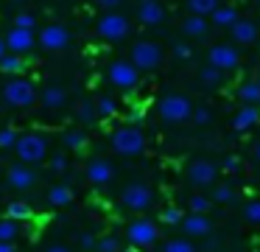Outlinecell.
<instances>
[{
  "label": "cell",
  "instance_id": "cell-36",
  "mask_svg": "<svg viewBox=\"0 0 260 252\" xmlns=\"http://www.w3.org/2000/svg\"><path fill=\"white\" fill-rule=\"evenodd\" d=\"M199 78H202L204 84H221L224 73H221V70H215L213 65H207V67H202V70H199Z\"/></svg>",
  "mask_w": 260,
  "mask_h": 252
},
{
  "label": "cell",
  "instance_id": "cell-48",
  "mask_svg": "<svg viewBox=\"0 0 260 252\" xmlns=\"http://www.w3.org/2000/svg\"><path fill=\"white\" fill-rule=\"evenodd\" d=\"M0 252H17V246L12 241H0Z\"/></svg>",
  "mask_w": 260,
  "mask_h": 252
},
{
  "label": "cell",
  "instance_id": "cell-29",
  "mask_svg": "<svg viewBox=\"0 0 260 252\" xmlns=\"http://www.w3.org/2000/svg\"><path fill=\"white\" fill-rule=\"evenodd\" d=\"M95 112H98V118H115L118 115V104H115L109 95H101V98L95 101Z\"/></svg>",
  "mask_w": 260,
  "mask_h": 252
},
{
  "label": "cell",
  "instance_id": "cell-49",
  "mask_svg": "<svg viewBox=\"0 0 260 252\" xmlns=\"http://www.w3.org/2000/svg\"><path fill=\"white\" fill-rule=\"evenodd\" d=\"M252 154H254V160L260 162V143H254V149H252Z\"/></svg>",
  "mask_w": 260,
  "mask_h": 252
},
{
  "label": "cell",
  "instance_id": "cell-22",
  "mask_svg": "<svg viewBox=\"0 0 260 252\" xmlns=\"http://www.w3.org/2000/svg\"><path fill=\"white\" fill-rule=\"evenodd\" d=\"M73 188L70 185H53L51 190H48V202H51L53 207H68L70 202H73Z\"/></svg>",
  "mask_w": 260,
  "mask_h": 252
},
{
  "label": "cell",
  "instance_id": "cell-8",
  "mask_svg": "<svg viewBox=\"0 0 260 252\" xmlns=\"http://www.w3.org/2000/svg\"><path fill=\"white\" fill-rule=\"evenodd\" d=\"M120 202H123V207L132 210V213H146L148 207L154 205V190L148 188V185H143V182H132V185L123 188Z\"/></svg>",
  "mask_w": 260,
  "mask_h": 252
},
{
  "label": "cell",
  "instance_id": "cell-9",
  "mask_svg": "<svg viewBox=\"0 0 260 252\" xmlns=\"http://www.w3.org/2000/svg\"><path fill=\"white\" fill-rule=\"evenodd\" d=\"M70 42H73V34L62 22H48L40 31V37H37V45L45 50H64V48H70Z\"/></svg>",
  "mask_w": 260,
  "mask_h": 252
},
{
  "label": "cell",
  "instance_id": "cell-37",
  "mask_svg": "<svg viewBox=\"0 0 260 252\" xmlns=\"http://www.w3.org/2000/svg\"><path fill=\"white\" fill-rule=\"evenodd\" d=\"M210 205H213V202H210L207 196H202V193L190 196V213H204V216H207Z\"/></svg>",
  "mask_w": 260,
  "mask_h": 252
},
{
  "label": "cell",
  "instance_id": "cell-4",
  "mask_svg": "<svg viewBox=\"0 0 260 252\" xmlns=\"http://www.w3.org/2000/svg\"><path fill=\"white\" fill-rule=\"evenodd\" d=\"M14 151H17L20 162H25V165H37V162H42L45 154H48V140L42 137L40 132L20 134L17 143H14Z\"/></svg>",
  "mask_w": 260,
  "mask_h": 252
},
{
  "label": "cell",
  "instance_id": "cell-11",
  "mask_svg": "<svg viewBox=\"0 0 260 252\" xmlns=\"http://www.w3.org/2000/svg\"><path fill=\"white\" fill-rule=\"evenodd\" d=\"M107 73H109V81L118 90H135L137 81H140V70H137L129 59H115Z\"/></svg>",
  "mask_w": 260,
  "mask_h": 252
},
{
  "label": "cell",
  "instance_id": "cell-14",
  "mask_svg": "<svg viewBox=\"0 0 260 252\" xmlns=\"http://www.w3.org/2000/svg\"><path fill=\"white\" fill-rule=\"evenodd\" d=\"M215 165L210 160H193L190 165H187V179H190L196 188H207V185L215 182Z\"/></svg>",
  "mask_w": 260,
  "mask_h": 252
},
{
  "label": "cell",
  "instance_id": "cell-23",
  "mask_svg": "<svg viewBox=\"0 0 260 252\" xmlns=\"http://www.w3.org/2000/svg\"><path fill=\"white\" fill-rule=\"evenodd\" d=\"M23 67H25L23 56H17V53H3L0 56V73H6V76H20Z\"/></svg>",
  "mask_w": 260,
  "mask_h": 252
},
{
  "label": "cell",
  "instance_id": "cell-6",
  "mask_svg": "<svg viewBox=\"0 0 260 252\" xmlns=\"http://www.w3.org/2000/svg\"><path fill=\"white\" fill-rule=\"evenodd\" d=\"M162 48H159L157 42H151V39H140V42L132 45V56L129 62L137 67V70H157L159 65H162Z\"/></svg>",
  "mask_w": 260,
  "mask_h": 252
},
{
  "label": "cell",
  "instance_id": "cell-34",
  "mask_svg": "<svg viewBox=\"0 0 260 252\" xmlns=\"http://www.w3.org/2000/svg\"><path fill=\"white\" fill-rule=\"evenodd\" d=\"M17 137H20V132H17V129L3 126V129H0V149H14Z\"/></svg>",
  "mask_w": 260,
  "mask_h": 252
},
{
  "label": "cell",
  "instance_id": "cell-45",
  "mask_svg": "<svg viewBox=\"0 0 260 252\" xmlns=\"http://www.w3.org/2000/svg\"><path fill=\"white\" fill-rule=\"evenodd\" d=\"M79 244H81V249H95V238H92L90 233H81L79 235Z\"/></svg>",
  "mask_w": 260,
  "mask_h": 252
},
{
  "label": "cell",
  "instance_id": "cell-1",
  "mask_svg": "<svg viewBox=\"0 0 260 252\" xmlns=\"http://www.w3.org/2000/svg\"><path fill=\"white\" fill-rule=\"evenodd\" d=\"M109 143H112V149L118 154L135 157V154H143V149H146V134H143V129L137 123H123V126H118L109 134Z\"/></svg>",
  "mask_w": 260,
  "mask_h": 252
},
{
  "label": "cell",
  "instance_id": "cell-16",
  "mask_svg": "<svg viewBox=\"0 0 260 252\" xmlns=\"http://www.w3.org/2000/svg\"><path fill=\"white\" fill-rule=\"evenodd\" d=\"M137 20L143 22V25H159V22L165 20V6L159 3V0H140L137 3Z\"/></svg>",
  "mask_w": 260,
  "mask_h": 252
},
{
  "label": "cell",
  "instance_id": "cell-35",
  "mask_svg": "<svg viewBox=\"0 0 260 252\" xmlns=\"http://www.w3.org/2000/svg\"><path fill=\"white\" fill-rule=\"evenodd\" d=\"M182 218H185V216H182V210H176V207H165V210L159 213V221H162V224H171V227H179Z\"/></svg>",
  "mask_w": 260,
  "mask_h": 252
},
{
  "label": "cell",
  "instance_id": "cell-15",
  "mask_svg": "<svg viewBox=\"0 0 260 252\" xmlns=\"http://www.w3.org/2000/svg\"><path fill=\"white\" fill-rule=\"evenodd\" d=\"M6 182L12 185L14 190H28L37 185V174L31 165H25V162H17V165H12L6 171Z\"/></svg>",
  "mask_w": 260,
  "mask_h": 252
},
{
  "label": "cell",
  "instance_id": "cell-40",
  "mask_svg": "<svg viewBox=\"0 0 260 252\" xmlns=\"http://www.w3.org/2000/svg\"><path fill=\"white\" fill-rule=\"evenodd\" d=\"M34 25H37V20H34V14H17L14 17V28H28V31H34Z\"/></svg>",
  "mask_w": 260,
  "mask_h": 252
},
{
  "label": "cell",
  "instance_id": "cell-2",
  "mask_svg": "<svg viewBox=\"0 0 260 252\" xmlns=\"http://www.w3.org/2000/svg\"><path fill=\"white\" fill-rule=\"evenodd\" d=\"M40 93H37V84L25 76H12L6 84H3V101L9 106H17V109H25V106L37 104Z\"/></svg>",
  "mask_w": 260,
  "mask_h": 252
},
{
  "label": "cell",
  "instance_id": "cell-20",
  "mask_svg": "<svg viewBox=\"0 0 260 252\" xmlns=\"http://www.w3.org/2000/svg\"><path fill=\"white\" fill-rule=\"evenodd\" d=\"M182 31H185V37H190V39H199V37H204V34L210 31V22H207V17L187 14L185 20H182Z\"/></svg>",
  "mask_w": 260,
  "mask_h": 252
},
{
  "label": "cell",
  "instance_id": "cell-51",
  "mask_svg": "<svg viewBox=\"0 0 260 252\" xmlns=\"http://www.w3.org/2000/svg\"><path fill=\"white\" fill-rule=\"evenodd\" d=\"M14 3H23V0H14Z\"/></svg>",
  "mask_w": 260,
  "mask_h": 252
},
{
  "label": "cell",
  "instance_id": "cell-21",
  "mask_svg": "<svg viewBox=\"0 0 260 252\" xmlns=\"http://www.w3.org/2000/svg\"><path fill=\"white\" fill-rule=\"evenodd\" d=\"M40 101L48 109H59V106H64V101H68V93H64V87H59V84H51V87L42 90Z\"/></svg>",
  "mask_w": 260,
  "mask_h": 252
},
{
  "label": "cell",
  "instance_id": "cell-47",
  "mask_svg": "<svg viewBox=\"0 0 260 252\" xmlns=\"http://www.w3.org/2000/svg\"><path fill=\"white\" fill-rule=\"evenodd\" d=\"M45 252H73V249H70V246H64V244H51Z\"/></svg>",
  "mask_w": 260,
  "mask_h": 252
},
{
  "label": "cell",
  "instance_id": "cell-30",
  "mask_svg": "<svg viewBox=\"0 0 260 252\" xmlns=\"http://www.w3.org/2000/svg\"><path fill=\"white\" fill-rule=\"evenodd\" d=\"M17 224L20 221H14V218H9V216L0 218V241H14L17 238V233H20Z\"/></svg>",
  "mask_w": 260,
  "mask_h": 252
},
{
  "label": "cell",
  "instance_id": "cell-10",
  "mask_svg": "<svg viewBox=\"0 0 260 252\" xmlns=\"http://www.w3.org/2000/svg\"><path fill=\"white\" fill-rule=\"evenodd\" d=\"M207 62L215 67V70H221V73H232L238 65H241V50H238L235 45L218 42V45H213V48H210Z\"/></svg>",
  "mask_w": 260,
  "mask_h": 252
},
{
  "label": "cell",
  "instance_id": "cell-7",
  "mask_svg": "<svg viewBox=\"0 0 260 252\" xmlns=\"http://www.w3.org/2000/svg\"><path fill=\"white\" fill-rule=\"evenodd\" d=\"M159 238V227L151 221V218H135V221H129V227H126V241H129L132 246H154Z\"/></svg>",
  "mask_w": 260,
  "mask_h": 252
},
{
  "label": "cell",
  "instance_id": "cell-13",
  "mask_svg": "<svg viewBox=\"0 0 260 252\" xmlns=\"http://www.w3.org/2000/svg\"><path fill=\"white\" fill-rule=\"evenodd\" d=\"M87 179H90L92 185H98V188H104V185H109L115 179V168L109 160H104V157H92L90 162H87Z\"/></svg>",
  "mask_w": 260,
  "mask_h": 252
},
{
  "label": "cell",
  "instance_id": "cell-17",
  "mask_svg": "<svg viewBox=\"0 0 260 252\" xmlns=\"http://www.w3.org/2000/svg\"><path fill=\"white\" fill-rule=\"evenodd\" d=\"M182 230H185L187 238H204V235H210V230H213V224H210V218L204 216V213H190V216L182 218L179 224Z\"/></svg>",
  "mask_w": 260,
  "mask_h": 252
},
{
  "label": "cell",
  "instance_id": "cell-24",
  "mask_svg": "<svg viewBox=\"0 0 260 252\" xmlns=\"http://www.w3.org/2000/svg\"><path fill=\"white\" fill-rule=\"evenodd\" d=\"M62 143H64V149H70V151H81L87 146L84 129H68V132L62 134Z\"/></svg>",
  "mask_w": 260,
  "mask_h": 252
},
{
  "label": "cell",
  "instance_id": "cell-50",
  "mask_svg": "<svg viewBox=\"0 0 260 252\" xmlns=\"http://www.w3.org/2000/svg\"><path fill=\"white\" fill-rule=\"evenodd\" d=\"M6 53V42H3V37H0V56Z\"/></svg>",
  "mask_w": 260,
  "mask_h": 252
},
{
  "label": "cell",
  "instance_id": "cell-32",
  "mask_svg": "<svg viewBox=\"0 0 260 252\" xmlns=\"http://www.w3.org/2000/svg\"><path fill=\"white\" fill-rule=\"evenodd\" d=\"M79 121L81 123H95L98 121V112H95V104H92V101H81L79 104Z\"/></svg>",
  "mask_w": 260,
  "mask_h": 252
},
{
  "label": "cell",
  "instance_id": "cell-28",
  "mask_svg": "<svg viewBox=\"0 0 260 252\" xmlns=\"http://www.w3.org/2000/svg\"><path fill=\"white\" fill-rule=\"evenodd\" d=\"M238 95H241L243 104H260V87H257V81H246V84H241Z\"/></svg>",
  "mask_w": 260,
  "mask_h": 252
},
{
  "label": "cell",
  "instance_id": "cell-42",
  "mask_svg": "<svg viewBox=\"0 0 260 252\" xmlns=\"http://www.w3.org/2000/svg\"><path fill=\"white\" fill-rule=\"evenodd\" d=\"M64 168H68V157H64L62 151H59V154H53V157H51V171L62 174Z\"/></svg>",
  "mask_w": 260,
  "mask_h": 252
},
{
  "label": "cell",
  "instance_id": "cell-3",
  "mask_svg": "<svg viewBox=\"0 0 260 252\" xmlns=\"http://www.w3.org/2000/svg\"><path fill=\"white\" fill-rule=\"evenodd\" d=\"M157 112L165 123H185V121H190V115H193V104H190V98L182 95V93H168V95L159 98Z\"/></svg>",
  "mask_w": 260,
  "mask_h": 252
},
{
  "label": "cell",
  "instance_id": "cell-41",
  "mask_svg": "<svg viewBox=\"0 0 260 252\" xmlns=\"http://www.w3.org/2000/svg\"><path fill=\"white\" fill-rule=\"evenodd\" d=\"M232 188H226V185H218V188L213 190V202H232Z\"/></svg>",
  "mask_w": 260,
  "mask_h": 252
},
{
  "label": "cell",
  "instance_id": "cell-27",
  "mask_svg": "<svg viewBox=\"0 0 260 252\" xmlns=\"http://www.w3.org/2000/svg\"><path fill=\"white\" fill-rule=\"evenodd\" d=\"M6 216L14 218V221H25V218H31V205H28V202L14 199V202H9V205H6Z\"/></svg>",
  "mask_w": 260,
  "mask_h": 252
},
{
  "label": "cell",
  "instance_id": "cell-5",
  "mask_svg": "<svg viewBox=\"0 0 260 252\" xmlns=\"http://www.w3.org/2000/svg\"><path fill=\"white\" fill-rule=\"evenodd\" d=\"M129 17L118 14V11H104L101 17H98L95 22V31L101 39H107V42H120V39L129 37Z\"/></svg>",
  "mask_w": 260,
  "mask_h": 252
},
{
  "label": "cell",
  "instance_id": "cell-39",
  "mask_svg": "<svg viewBox=\"0 0 260 252\" xmlns=\"http://www.w3.org/2000/svg\"><path fill=\"white\" fill-rule=\"evenodd\" d=\"M193 123H199V126H204V123L213 121V112H210V106H193Z\"/></svg>",
  "mask_w": 260,
  "mask_h": 252
},
{
  "label": "cell",
  "instance_id": "cell-33",
  "mask_svg": "<svg viewBox=\"0 0 260 252\" xmlns=\"http://www.w3.org/2000/svg\"><path fill=\"white\" fill-rule=\"evenodd\" d=\"M95 252H120V241L115 238V235L95 238Z\"/></svg>",
  "mask_w": 260,
  "mask_h": 252
},
{
  "label": "cell",
  "instance_id": "cell-26",
  "mask_svg": "<svg viewBox=\"0 0 260 252\" xmlns=\"http://www.w3.org/2000/svg\"><path fill=\"white\" fill-rule=\"evenodd\" d=\"M185 6H187V11L190 14H199V17H210L215 9H218V0H185Z\"/></svg>",
  "mask_w": 260,
  "mask_h": 252
},
{
  "label": "cell",
  "instance_id": "cell-44",
  "mask_svg": "<svg viewBox=\"0 0 260 252\" xmlns=\"http://www.w3.org/2000/svg\"><path fill=\"white\" fill-rule=\"evenodd\" d=\"M221 168H224V171H238V168H241V157H238V154H226V160L221 162Z\"/></svg>",
  "mask_w": 260,
  "mask_h": 252
},
{
  "label": "cell",
  "instance_id": "cell-38",
  "mask_svg": "<svg viewBox=\"0 0 260 252\" xmlns=\"http://www.w3.org/2000/svg\"><path fill=\"white\" fill-rule=\"evenodd\" d=\"M243 216H246V221H252V224H260V199H252V202H246V207H243Z\"/></svg>",
  "mask_w": 260,
  "mask_h": 252
},
{
  "label": "cell",
  "instance_id": "cell-25",
  "mask_svg": "<svg viewBox=\"0 0 260 252\" xmlns=\"http://www.w3.org/2000/svg\"><path fill=\"white\" fill-rule=\"evenodd\" d=\"M235 20H238V11L232 9V6H218V9L210 14V22H215V25H221V28H230Z\"/></svg>",
  "mask_w": 260,
  "mask_h": 252
},
{
  "label": "cell",
  "instance_id": "cell-12",
  "mask_svg": "<svg viewBox=\"0 0 260 252\" xmlns=\"http://www.w3.org/2000/svg\"><path fill=\"white\" fill-rule=\"evenodd\" d=\"M6 50L9 53H17V56H25V53H31L34 50V45H37V37H34V31H28V28H12V31L6 34Z\"/></svg>",
  "mask_w": 260,
  "mask_h": 252
},
{
  "label": "cell",
  "instance_id": "cell-19",
  "mask_svg": "<svg viewBox=\"0 0 260 252\" xmlns=\"http://www.w3.org/2000/svg\"><path fill=\"white\" fill-rule=\"evenodd\" d=\"M257 121H260V109H257V104H243L241 109H238V115L232 118V126H235L238 132H246V129H252Z\"/></svg>",
  "mask_w": 260,
  "mask_h": 252
},
{
  "label": "cell",
  "instance_id": "cell-31",
  "mask_svg": "<svg viewBox=\"0 0 260 252\" xmlns=\"http://www.w3.org/2000/svg\"><path fill=\"white\" fill-rule=\"evenodd\" d=\"M162 252H196V246H193L190 238H171L162 246Z\"/></svg>",
  "mask_w": 260,
  "mask_h": 252
},
{
  "label": "cell",
  "instance_id": "cell-52",
  "mask_svg": "<svg viewBox=\"0 0 260 252\" xmlns=\"http://www.w3.org/2000/svg\"><path fill=\"white\" fill-rule=\"evenodd\" d=\"M257 87H260V78H257Z\"/></svg>",
  "mask_w": 260,
  "mask_h": 252
},
{
  "label": "cell",
  "instance_id": "cell-18",
  "mask_svg": "<svg viewBox=\"0 0 260 252\" xmlns=\"http://www.w3.org/2000/svg\"><path fill=\"white\" fill-rule=\"evenodd\" d=\"M230 31H232V39H235L238 45H252L254 39H257V22L249 20V17H238L230 25Z\"/></svg>",
  "mask_w": 260,
  "mask_h": 252
},
{
  "label": "cell",
  "instance_id": "cell-43",
  "mask_svg": "<svg viewBox=\"0 0 260 252\" xmlns=\"http://www.w3.org/2000/svg\"><path fill=\"white\" fill-rule=\"evenodd\" d=\"M174 56H176V59H190V56H193V48H190L187 42H176V45H174Z\"/></svg>",
  "mask_w": 260,
  "mask_h": 252
},
{
  "label": "cell",
  "instance_id": "cell-46",
  "mask_svg": "<svg viewBox=\"0 0 260 252\" xmlns=\"http://www.w3.org/2000/svg\"><path fill=\"white\" fill-rule=\"evenodd\" d=\"M95 3H98V9H104V11H115L123 0H95Z\"/></svg>",
  "mask_w": 260,
  "mask_h": 252
}]
</instances>
